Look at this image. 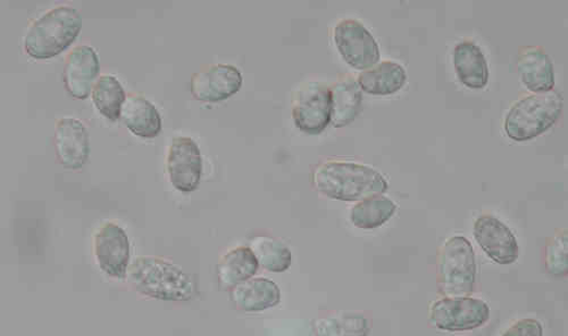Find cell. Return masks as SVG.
Returning a JSON list of instances; mask_svg holds the SVG:
<instances>
[{"label":"cell","mask_w":568,"mask_h":336,"mask_svg":"<svg viewBox=\"0 0 568 336\" xmlns=\"http://www.w3.org/2000/svg\"><path fill=\"white\" fill-rule=\"evenodd\" d=\"M519 72L523 84L535 94L547 93L555 87L554 65L541 47H524L520 51Z\"/></svg>","instance_id":"2e32d148"},{"label":"cell","mask_w":568,"mask_h":336,"mask_svg":"<svg viewBox=\"0 0 568 336\" xmlns=\"http://www.w3.org/2000/svg\"><path fill=\"white\" fill-rule=\"evenodd\" d=\"M331 122L342 128L353 122L362 109V92L351 76L342 77L331 89Z\"/></svg>","instance_id":"44dd1931"},{"label":"cell","mask_w":568,"mask_h":336,"mask_svg":"<svg viewBox=\"0 0 568 336\" xmlns=\"http://www.w3.org/2000/svg\"><path fill=\"white\" fill-rule=\"evenodd\" d=\"M546 264L548 272L555 277L567 274V230L556 235L547 244Z\"/></svg>","instance_id":"484cf974"},{"label":"cell","mask_w":568,"mask_h":336,"mask_svg":"<svg viewBox=\"0 0 568 336\" xmlns=\"http://www.w3.org/2000/svg\"><path fill=\"white\" fill-rule=\"evenodd\" d=\"M474 238L492 261L511 265L518 261L520 248L511 230L493 216H481L474 224Z\"/></svg>","instance_id":"8fae6325"},{"label":"cell","mask_w":568,"mask_h":336,"mask_svg":"<svg viewBox=\"0 0 568 336\" xmlns=\"http://www.w3.org/2000/svg\"><path fill=\"white\" fill-rule=\"evenodd\" d=\"M83 16L71 7H59L37 19L24 38L25 53L36 60L58 57L77 38Z\"/></svg>","instance_id":"3957f363"},{"label":"cell","mask_w":568,"mask_h":336,"mask_svg":"<svg viewBox=\"0 0 568 336\" xmlns=\"http://www.w3.org/2000/svg\"><path fill=\"white\" fill-rule=\"evenodd\" d=\"M121 120L138 137L152 140L161 132V118L148 99L140 95L128 96L121 110Z\"/></svg>","instance_id":"e0dca14e"},{"label":"cell","mask_w":568,"mask_h":336,"mask_svg":"<svg viewBox=\"0 0 568 336\" xmlns=\"http://www.w3.org/2000/svg\"><path fill=\"white\" fill-rule=\"evenodd\" d=\"M259 264L253 250L249 247H238L222 256L218 266L220 287L233 289L238 284L253 278Z\"/></svg>","instance_id":"ffe728a7"},{"label":"cell","mask_w":568,"mask_h":336,"mask_svg":"<svg viewBox=\"0 0 568 336\" xmlns=\"http://www.w3.org/2000/svg\"><path fill=\"white\" fill-rule=\"evenodd\" d=\"M396 204L388 197L375 195L359 202L350 218L353 224L363 229H374L386 224L396 213Z\"/></svg>","instance_id":"603a6c76"},{"label":"cell","mask_w":568,"mask_h":336,"mask_svg":"<svg viewBox=\"0 0 568 336\" xmlns=\"http://www.w3.org/2000/svg\"><path fill=\"white\" fill-rule=\"evenodd\" d=\"M331 89L321 83H307L292 98V118L300 131L318 135L331 123Z\"/></svg>","instance_id":"52a82bcc"},{"label":"cell","mask_w":568,"mask_h":336,"mask_svg":"<svg viewBox=\"0 0 568 336\" xmlns=\"http://www.w3.org/2000/svg\"><path fill=\"white\" fill-rule=\"evenodd\" d=\"M129 280L141 295L165 301L186 302L198 295L196 278L157 256H140L129 269Z\"/></svg>","instance_id":"6da1fadb"},{"label":"cell","mask_w":568,"mask_h":336,"mask_svg":"<svg viewBox=\"0 0 568 336\" xmlns=\"http://www.w3.org/2000/svg\"><path fill=\"white\" fill-rule=\"evenodd\" d=\"M408 80L404 69L391 61L363 71L359 75L360 88L374 96H389L399 92Z\"/></svg>","instance_id":"d6986e66"},{"label":"cell","mask_w":568,"mask_h":336,"mask_svg":"<svg viewBox=\"0 0 568 336\" xmlns=\"http://www.w3.org/2000/svg\"><path fill=\"white\" fill-rule=\"evenodd\" d=\"M476 262L471 242L454 237L446 242L438 260V286L444 297H470L475 287Z\"/></svg>","instance_id":"5b68a950"},{"label":"cell","mask_w":568,"mask_h":336,"mask_svg":"<svg viewBox=\"0 0 568 336\" xmlns=\"http://www.w3.org/2000/svg\"><path fill=\"white\" fill-rule=\"evenodd\" d=\"M126 99L121 83L113 75H101L93 88V101L97 110L112 121L121 118V110Z\"/></svg>","instance_id":"7402d4cb"},{"label":"cell","mask_w":568,"mask_h":336,"mask_svg":"<svg viewBox=\"0 0 568 336\" xmlns=\"http://www.w3.org/2000/svg\"><path fill=\"white\" fill-rule=\"evenodd\" d=\"M56 147L60 163L72 170L83 168L89 158V135L83 122L63 118L57 122Z\"/></svg>","instance_id":"4fadbf2b"},{"label":"cell","mask_w":568,"mask_h":336,"mask_svg":"<svg viewBox=\"0 0 568 336\" xmlns=\"http://www.w3.org/2000/svg\"><path fill=\"white\" fill-rule=\"evenodd\" d=\"M251 249L256 255L258 264L267 272L283 273L291 266V252L280 240L258 237L252 241Z\"/></svg>","instance_id":"cb8c5ba5"},{"label":"cell","mask_w":568,"mask_h":336,"mask_svg":"<svg viewBox=\"0 0 568 336\" xmlns=\"http://www.w3.org/2000/svg\"><path fill=\"white\" fill-rule=\"evenodd\" d=\"M454 65L459 81L468 88L482 89L488 85V63L474 43L463 41L455 47Z\"/></svg>","instance_id":"ac0fdd59"},{"label":"cell","mask_w":568,"mask_h":336,"mask_svg":"<svg viewBox=\"0 0 568 336\" xmlns=\"http://www.w3.org/2000/svg\"><path fill=\"white\" fill-rule=\"evenodd\" d=\"M319 335H365L367 321L363 316H345L340 320H323L316 322Z\"/></svg>","instance_id":"d4e9b609"},{"label":"cell","mask_w":568,"mask_h":336,"mask_svg":"<svg viewBox=\"0 0 568 336\" xmlns=\"http://www.w3.org/2000/svg\"><path fill=\"white\" fill-rule=\"evenodd\" d=\"M491 317L490 305L470 297H445L430 310V323L448 332L471 331L484 325Z\"/></svg>","instance_id":"8992f818"},{"label":"cell","mask_w":568,"mask_h":336,"mask_svg":"<svg viewBox=\"0 0 568 336\" xmlns=\"http://www.w3.org/2000/svg\"><path fill=\"white\" fill-rule=\"evenodd\" d=\"M313 182L322 194L346 202L383 195L388 190V183L380 172L353 163L324 164L314 172Z\"/></svg>","instance_id":"7a4b0ae2"},{"label":"cell","mask_w":568,"mask_h":336,"mask_svg":"<svg viewBox=\"0 0 568 336\" xmlns=\"http://www.w3.org/2000/svg\"><path fill=\"white\" fill-rule=\"evenodd\" d=\"M232 301L241 312L259 313L277 307L281 301V292L273 280L250 278L233 288Z\"/></svg>","instance_id":"9a60e30c"},{"label":"cell","mask_w":568,"mask_h":336,"mask_svg":"<svg viewBox=\"0 0 568 336\" xmlns=\"http://www.w3.org/2000/svg\"><path fill=\"white\" fill-rule=\"evenodd\" d=\"M95 255L104 273L118 279L125 278L130 242L124 229L113 223L101 226L95 237Z\"/></svg>","instance_id":"30bf717a"},{"label":"cell","mask_w":568,"mask_h":336,"mask_svg":"<svg viewBox=\"0 0 568 336\" xmlns=\"http://www.w3.org/2000/svg\"><path fill=\"white\" fill-rule=\"evenodd\" d=\"M99 73V58L87 45L76 46L70 51L64 67V84L71 96L86 99Z\"/></svg>","instance_id":"5bb4252c"},{"label":"cell","mask_w":568,"mask_h":336,"mask_svg":"<svg viewBox=\"0 0 568 336\" xmlns=\"http://www.w3.org/2000/svg\"><path fill=\"white\" fill-rule=\"evenodd\" d=\"M543 334V326L535 320H522L504 333L505 336H541Z\"/></svg>","instance_id":"4316f807"},{"label":"cell","mask_w":568,"mask_h":336,"mask_svg":"<svg viewBox=\"0 0 568 336\" xmlns=\"http://www.w3.org/2000/svg\"><path fill=\"white\" fill-rule=\"evenodd\" d=\"M168 172L171 184L178 191L191 193L197 190L203 175V158L194 140H173L168 155Z\"/></svg>","instance_id":"9c48e42d"},{"label":"cell","mask_w":568,"mask_h":336,"mask_svg":"<svg viewBox=\"0 0 568 336\" xmlns=\"http://www.w3.org/2000/svg\"><path fill=\"white\" fill-rule=\"evenodd\" d=\"M334 40L345 62L353 69H371L380 60L376 40L358 20L340 21L334 31Z\"/></svg>","instance_id":"ba28073f"},{"label":"cell","mask_w":568,"mask_h":336,"mask_svg":"<svg viewBox=\"0 0 568 336\" xmlns=\"http://www.w3.org/2000/svg\"><path fill=\"white\" fill-rule=\"evenodd\" d=\"M563 97L557 92L537 93L519 100L505 120L507 136L516 142H528L543 135L559 119Z\"/></svg>","instance_id":"277c9868"},{"label":"cell","mask_w":568,"mask_h":336,"mask_svg":"<svg viewBox=\"0 0 568 336\" xmlns=\"http://www.w3.org/2000/svg\"><path fill=\"white\" fill-rule=\"evenodd\" d=\"M242 86L241 72L230 64H215L193 75V96L202 101L218 103L235 95Z\"/></svg>","instance_id":"7c38bea8"}]
</instances>
